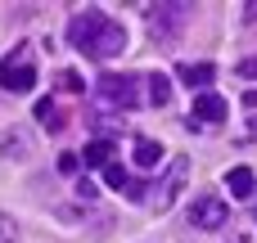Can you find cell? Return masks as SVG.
Returning a JSON list of instances; mask_svg holds the SVG:
<instances>
[{"label":"cell","mask_w":257,"mask_h":243,"mask_svg":"<svg viewBox=\"0 0 257 243\" xmlns=\"http://www.w3.org/2000/svg\"><path fill=\"white\" fill-rule=\"evenodd\" d=\"M176 77H181V81H185V86H190L194 95H203V90L212 86L217 68H212V63H181V68H176Z\"/></svg>","instance_id":"7"},{"label":"cell","mask_w":257,"mask_h":243,"mask_svg":"<svg viewBox=\"0 0 257 243\" xmlns=\"http://www.w3.org/2000/svg\"><path fill=\"white\" fill-rule=\"evenodd\" d=\"M77 167H81V153H59V171L63 176H77Z\"/></svg>","instance_id":"14"},{"label":"cell","mask_w":257,"mask_h":243,"mask_svg":"<svg viewBox=\"0 0 257 243\" xmlns=\"http://www.w3.org/2000/svg\"><path fill=\"white\" fill-rule=\"evenodd\" d=\"M14 149L27 153V140H23V135H5V140H0V153H14Z\"/></svg>","instance_id":"16"},{"label":"cell","mask_w":257,"mask_h":243,"mask_svg":"<svg viewBox=\"0 0 257 243\" xmlns=\"http://www.w3.org/2000/svg\"><path fill=\"white\" fill-rule=\"evenodd\" d=\"M108 158H113V140H90L86 153H81L86 167H108Z\"/></svg>","instance_id":"11"},{"label":"cell","mask_w":257,"mask_h":243,"mask_svg":"<svg viewBox=\"0 0 257 243\" xmlns=\"http://www.w3.org/2000/svg\"><path fill=\"white\" fill-rule=\"evenodd\" d=\"M104 180H108L113 189H126V185H131V176H126L122 162H108V167H104Z\"/></svg>","instance_id":"13"},{"label":"cell","mask_w":257,"mask_h":243,"mask_svg":"<svg viewBox=\"0 0 257 243\" xmlns=\"http://www.w3.org/2000/svg\"><path fill=\"white\" fill-rule=\"evenodd\" d=\"M230 243H253V239L248 234H230Z\"/></svg>","instance_id":"20"},{"label":"cell","mask_w":257,"mask_h":243,"mask_svg":"<svg viewBox=\"0 0 257 243\" xmlns=\"http://www.w3.org/2000/svg\"><path fill=\"white\" fill-rule=\"evenodd\" d=\"M0 243H18V225H14L5 212H0Z\"/></svg>","instance_id":"15"},{"label":"cell","mask_w":257,"mask_h":243,"mask_svg":"<svg viewBox=\"0 0 257 243\" xmlns=\"http://www.w3.org/2000/svg\"><path fill=\"white\" fill-rule=\"evenodd\" d=\"M185 176H190V162H185V158H172V162H167V176L158 180V189H149V203H154L158 212H167V207L176 203V194H181Z\"/></svg>","instance_id":"5"},{"label":"cell","mask_w":257,"mask_h":243,"mask_svg":"<svg viewBox=\"0 0 257 243\" xmlns=\"http://www.w3.org/2000/svg\"><path fill=\"white\" fill-rule=\"evenodd\" d=\"M226 221H230L226 198H217V194H199V198L190 203V225H194V230H226Z\"/></svg>","instance_id":"4"},{"label":"cell","mask_w":257,"mask_h":243,"mask_svg":"<svg viewBox=\"0 0 257 243\" xmlns=\"http://www.w3.org/2000/svg\"><path fill=\"white\" fill-rule=\"evenodd\" d=\"M68 41H72L81 54H90V59H113V54L126 50V27L113 23L108 14H99V9H86V14H72Z\"/></svg>","instance_id":"1"},{"label":"cell","mask_w":257,"mask_h":243,"mask_svg":"<svg viewBox=\"0 0 257 243\" xmlns=\"http://www.w3.org/2000/svg\"><path fill=\"white\" fill-rule=\"evenodd\" d=\"M36 122H41V126H50V131H59V126H63V122H59L54 99H36Z\"/></svg>","instance_id":"12"},{"label":"cell","mask_w":257,"mask_h":243,"mask_svg":"<svg viewBox=\"0 0 257 243\" xmlns=\"http://www.w3.org/2000/svg\"><path fill=\"white\" fill-rule=\"evenodd\" d=\"M226 189H230V198H253L257 176L248 167H230V171H226Z\"/></svg>","instance_id":"8"},{"label":"cell","mask_w":257,"mask_h":243,"mask_svg":"<svg viewBox=\"0 0 257 243\" xmlns=\"http://www.w3.org/2000/svg\"><path fill=\"white\" fill-rule=\"evenodd\" d=\"M59 81H63V90H86V86H81V77H77V72H63V77H59Z\"/></svg>","instance_id":"18"},{"label":"cell","mask_w":257,"mask_h":243,"mask_svg":"<svg viewBox=\"0 0 257 243\" xmlns=\"http://www.w3.org/2000/svg\"><path fill=\"white\" fill-rule=\"evenodd\" d=\"M36 86V63H32V45H14L0 59V90L9 95H27Z\"/></svg>","instance_id":"2"},{"label":"cell","mask_w":257,"mask_h":243,"mask_svg":"<svg viewBox=\"0 0 257 243\" xmlns=\"http://www.w3.org/2000/svg\"><path fill=\"white\" fill-rule=\"evenodd\" d=\"M226 99L217 95V90H203V95H194V104H190V126L199 122V126H217V122H226Z\"/></svg>","instance_id":"6"},{"label":"cell","mask_w":257,"mask_h":243,"mask_svg":"<svg viewBox=\"0 0 257 243\" xmlns=\"http://www.w3.org/2000/svg\"><path fill=\"white\" fill-rule=\"evenodd\" d=\"M239 77H257V59H244L239 63Z\"/></svg>","instance_id":"19"},{"label":"cell","mask_w":257,"mask_h":243,"mask_svg":"<svg viewBox=\"0 0 257 243\" xmlns=\"http://www.w3.org/2000/svg\"><path fill=\"white\" fill-rule=\"evenodd\" d=\"M163 158H167V153H163V144H158V140H149V135H140V140H136V162H140L145 171L163 167Z\"/></svg>","instance_id":"9"},{"label":"cell","mask_w":257,"mask_h":243,"mask_svg":"<svg viewBox=\"0 0 257 243\" xmlns=\"http://www.w3.org/2000/svg\"><path fill=\"white\" fill-rule=\"evenodd\" d=\"M95 194H99V189H95V185H90V180H86V176H81V180H77V198H81V203H90V198H95Z\"/></svg>","instance_id":"17"},{"label":"cell","mask_w":257,"mask_h":243,"mask_svg":"<svg viewBox=\"0 0 257 243\" xmlns=\"http://www.w3.org/2000/svg\"><path fill=\"white\" fill-rule=\"evenodd\" d=\"M145 86H149V104H154V108H163V104L172 99V81H167L163 72H149V77H145Z\"/></svg>","instance_id":"10"},{"label":"cell","mask_w":257,"mask_h":243,"mask_svg":"<svg viewBox=\"0 0 257 243\" xmlns=\"http://www.w3.org/2000/svg\"><path fill=\"white\" fill-rule=\"evenodd\" d=\"M95 99L108 104V108H136L140 95H136V77H117V72H104L95 81Z\"/></svg>","instance_id":"3"}]
</instances>
